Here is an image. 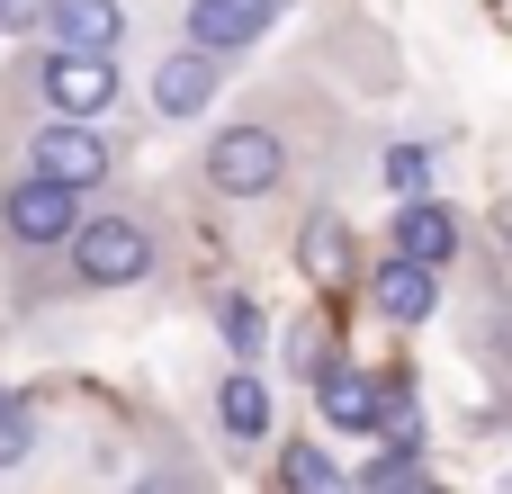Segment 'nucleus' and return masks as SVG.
Listing matches in <instances>:
<instances>
[{
    "label": "nucleus",
    "instance_id": "obj_1",
    "mask_svg": "<svg viewBox=\"0 0 512 494\" xmlns=\"http://www.w3.org/2000/svg\"><path fill=\"white\" fill-rule=\"evenodd\" d=\"M153 261H162V234H153V216H135V207L81 216V234L63 243V279H72V288H90V297L153 279Z\"/></svg>",
    "mask_w": 512,
    "mask_h": 494
},
{
    "label": "nucleus",
    "instance_id": "obj_2",
    "mask_svg": "<svg viewBox=\"0 0 512 494\" xmlns=\"http://www.w3.org/2000/svg\"><path fill=\"white\" fill-rule=\"evenodd\" d=\"M198 180H207L216 198H270V189L288 180V135H279L270 117H243V126L207 135V153H198Z\"/></svg>",
    "mask_w": 512,
    "mask_h": 494
},
{
    "label": "nucleus",
    "instance_id": "obj_3",
    "mask_svg": "<svg viewBox=\"0 0 512 494\" xmlns=\"http://www.w3.org/2000/svg\"><path fill=\"white\" fill-rule=\"evenodd\" d=\"M117 54H36V99H45V117H81V126H99L108 108H117Z\"/></svg>",
    "mask_w": 512,
    "mask_h": 494
},
{
    "label": "nucleus",
    "instance_id": "obj_4",
    "mask_svg": "<svg viewBox=\"0 0 512 494\" xmlns=\"http://www.w3.org/2000/svg\"><path fill=\"white\" fill-rule=\"evenodd\" d=\"M0 234H9V252H63L72 234H81V189H54V180H9L0 189Z\"/></svg>",
    "mask_w": 512,
    "mask_h": 494
},
{
    "label": "nucleus",
    "instance_id": "obj_5",
    "mask_svg": "<svg viewBox=\"0 0 512 494\" xmlns=\"http://www.w3.org/2000/svg\"><path fill=\"white\" fill-rule=\"evenodd\" d=\"M27 171L54 180V189H99V180L117 171V144H108L99 126H81V117H45V126L27 135Z\"/></svg>",
    "mask_w": 512,
    "mask_h": 494
},
{
    "label": "nucleus",
    "instance_id": "obj_6",
    "mask_svg": "<svg viewBox=\"0 0 512 494\" xmlns=\"http://www.w3.org/2000/svg\"><path fill=\"white\" fill-rule=\"evenodd\" d=\"M387 252H396V261H423V270H450V261L468 252V225H459L450 198H396V216H387Z\"/></svg>",
    "mask_w": 512,
    "mask_h": 494
},
{
    "label": "nucleus",
    "instance_id": "obj_7",
    "mask_svg": "<svg viewBox=\"0 0 512 494\" xmlns=\"http://www.w3.org/2000/svg\"><path fill=\"white\" fill-rule=\"evenodd\" d=\"M279 9H288V0H189V9H180V36L234 63L243 45H261V36L279 27Z\"/></svg>",
    "mask_w": 512,
    "mask_h": 494
},
{
    "label": "nucleus",
    "instance_id": "obj_8",
    "mask_svg": "<svg viewBox=\"0 0 512 494\" xmlns=\"http://www.w3.org/2000/svg\"><path fill=\"white\" fill-rule=\"evenodd\" d=\"M315 405H324V423H333V432H351V441H378L387 378H378V369H360V360H324V378H315Z\"/></svg>",
    "mask_w": 512,
    "mask_h": 494
},
{
    "label": "nucleus",
    "instance_id": "obj_9",
    "mask_svg": "<svg viewBox=\"0 0 512 494\" xmlns=\"http://www.w3.org/2000/svg\"><path fill=\"white\" fill-rule=\"evenodd\" d=\"M216 90H225V54H207V45H180L153 63V117H171V126L216 108Z\"/></svg>",
    "mask_w": 512,
    "mask_h": 494
},
{
    "label": "nucleus",
    "instance_id": "obj_10",
    "mask_svg": "<svg viewBox=\"0 0 512 494\" xmlns=\"http://www.w3.org/2000/svg\"><path fill=\"white\" fill-rule=\"evenodd\" d=\"M45 45L54 54H117L126 45V0H45Z\"/></svg>",
    "mask_w": 512,
    "mask_h": 494
},
{
    "label": "nucleus",
    "instance_id": "obj_11",
    "mask_svg": "<svg viewBox=\"0 0 512 494\" xmlns=\"http://www.w3.org/2000/svg\"><path fill=\"white\" fill-rule=\"evenodd\" d=\"M369 306H378L387 324H405V333H414V324H432V315H441V270L396 261V252H387V261L369 270Z\"/></svg>",
    "mask_w": 512,
    "mask_h": 494
},
{
    "label": "nucleus",
    "instance_id": "obj_12",
    "mask_svg": "<svg viewBox=\"0 0 512 494\" xmlns=\"http://www.w3.org/2000/svg\"><path fill=\"white\" fill-rule=\"evenodd\" d=\"M216 432H225L234 450L270 441V387H261V369H252V360H234V369L216 378Z\"/></svg>",
    "mask_w": 512,
    "mask_h": 494
},
{
    "label": "nucleus",
    "instance_id": "obj_13",
    "mask_svg": "<svg viewBox=\"0 0 512 494\" xmlns=\"http://www.w3.org/2000/svg\"><path fill=\"white\" fill-rule=\"evenodd\" d=\"M297 270H306L315 288H342V279H351V225H342V216H306V234H297Z\"/></svg>",
    "mask_w": 512,
    "mask_h": 494
},
{
    "label": "nucleus",
    "instance_id": "obj_14",
    "mask_svg": "<svg viewBox=\"0 0 512 494\" xmlns=\"http://www.w3.org/2000/svg\"><path fill=\"white\" fill-rule=\"evenodd\" d=\"M432 180H441V144L405 135V144L378 153V189H387V198H432Z\"/></svg>",
    "mask_w": 512,
    "mask_h": 494
},
{
    "label": "nucleus",
    "instance_id": "obj_15",
    "mask_svg": "<svg viewBox=\"0 0 512 494\" xmlns=\"http://www.w3.org/2000/svg\"><path fill=\"white\" fill-rule=\"evenodd\" d=\"M279 486H288V494H360L342 468H333L324 441H288V450H279Z\"/></svg>",
    "mask_w": 512,
    "mask_h": 494
},
{
    "label": "nucleus",
    "instance_id": "obj_16",
    "mask_svg": "<svg viewBox=\"0 0 512 494\" xmlns=\"http://www.w3.org/2000/svg\"><path fill=\"white\" fill-rule=\"evenodd\" d=\"M207 315H216V333H225V351H234V360H252V351H261V333H270V324H261V306H252L243 288H216V306H207Z\"/></svg>",
    "mask_w": 512,
    "mask_h": 494
},
{
    "label": "nucleus",
    "instance_id": "obj_17",
    "mask_svg": "<svg viewBox=\"0 0 512 494\" xmlns=\"http://www.w3.org/2000/svg\"><path fill=\"white\" fill-rule=\"evenodd\" d=\"M36 450V405H18V396H0V468H18Z\"/></svg>",
    "mask_w": 512,
    "mask_h": 494
},
{
    "label": "nucleus",
    "instance_id": "obj_18",
    "mask_svg": "<svg viewBox=\"0 0 512 494\" xmlns=\"http://www.w3.org/2000/svg\"><path fill=\"white\" fill-rule=\"evenodd\" d=\"M126 494H207V477L198 468H153V477H135Z\"/></svg>",
    "mask_w": 512,
    "mask_h": 494
},
{
    "label": "nucleus",
    "instance_id": "obj_19",
    "mask_svg": "<svg viewBox=\"0 0 512 494\" xmlns=\"http://www.w3.org/2000/svg\"><path fill=\"white\" fill-rule=\"evenodd\" d=\"M45 27V0H0V36H36Z\"/></svg>",
    "mask_w": 512,
    "mask_h": 494
},
{
    "label": "nucleus",
    "instance_id": "obj_20",
    "mask_svg": "<svg viewBox=\"0 0 512 494\" xmlns=\"http://www.w3.org/2000/svg\"><path fill=\"white\" fill-rule=\"evenodd\" d=\"M405 494H441V486H405Z\"/></svg>",
    "mask_w": 512,
    "mask_h": 494
}]
</instances>
